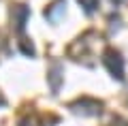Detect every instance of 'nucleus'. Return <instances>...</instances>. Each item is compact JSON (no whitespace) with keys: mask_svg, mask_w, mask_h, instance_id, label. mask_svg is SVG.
<instances>
[{"mask_svg":"<svg viewBox=\"0 0 128 126\" xmlns=\"http://www.w3.org/2000/svg\"><path fill=\"white\" fill-rule=\"evenodd\" d=\"M79 2L86 7V11H92V9L96 7V0H79Z\"/></svg>","mask_w":128,"mask_h":126,"instance_id":"obj_2","label":"nucleus"},{"mask_svg":"<svg viewBox=\"0 0 128 126\" xmlns=\"http://www.w3.org/2000/svg\"><path fill=\"white\" fill-rule=\"evenodd\" d=\"M105 62L109 64V71L113 73V75H118L120 79H122V73H124V62H122V58H120V54H115V51H107V58H105Z\"/></svg>","mask_w":128,"mask_h":126,"instance_id":"obj_1","label":"nucleus"}]
</instances>
